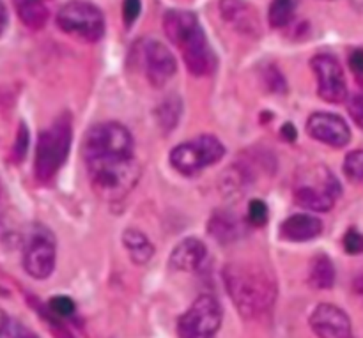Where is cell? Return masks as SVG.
I'll list each match as a JSON object with an SVG mask.
<instances>
[{"label":"cell","mask_w":363,"mask_h":338,"mask_svg":"<svg viewBox=\"0 0 363 338\" xmlns=\"http://www.w3.org/2000/svg\"><path fill=\"white\" fill-rule=\"evenodd\" d=\"M307 131L314 140L330 147H346L351 140V131L346 120L335 113L315 112L308 117Z\"/></svg>","instance_id":"12"},{"label":"cell","mask_w":363,"mask_h":338,"mask_svg":"<svg viewBox=\"0 0 363 338\" xmlns=\"http://www.w3.org/2000/svg\"><path fill=\"white\" fill-rule=\"evenodd\" d=\"M163 30L169 41L183 52L184 64L195 77H206L215 71L216 60L208 45L199 18L190 11L170 9L163 16Z\"/></svg>","instance_id":"2"},{"label":"cell","mask_w":363,"mask_h":338,"mask_svg":"<svg viewBox=\"0 0 363 338\" xmlns=\"http://www.w3.org/2000/svg\"><path fill=\"white\" fill-rule=\"evenodd\" d=\"M220 14L234 30L241 34L255 35L259 32L257 14L245 0H220Z\"/></svg>","instance_id":"15"},{"label":"cell","mask_w":363,"mask_h":338,"mask_svg":"<svg viewBox=\"0 0 363 338\" xmlns=\"http://www.w3.org/2000/svg\"><path fill=\"white\" fill-rule=\"evenodd\" d=\"M264 81H266V87L272 89L273 92L282 94V92L287 91L286 80H284L282 73H280L277 67H268V69L264 71Z\"/></svg>","instance_id":"28"},{"label":"cell","mask_w":363,"mask_h":338,"mask_svg":"<svg viewBox=\"0 0 363 338\" xmlns=\"http://www.w3.org/2000/svg\"><path fill=\"white\" fill-rule=\"evenodd\" d=\"M339 181L326 167H315L314 170H307L305 177H298L294 186V202L300 208L315 213H326L335 205V201L340 197Z\"/></svg>","instance_id":"5"},{"label":"cell","mask_w":363,"mask_h":338,"mask_svg":"<svg viewBox=\"0 0 363 338\" xmlns=\"http://www.w3.org/2000/svg\"><path fill=\"white\" fill-rule=\"evenodd\" d=\"M133 154V137L119 123H101L89 128L84 138V158H112Z\"/></svg>","instance_id":"8"},{"label":"cell","mask_w":363,"mask_h":338,"mask_svg":"<svg viewBox=\"0 0 363 338\" xmlns=\"http://www.w3.org/2000/svg\"><path fill=\"white\" fill-rule=\"evenodd\" d=\"M6 319H7V315H6V314H4V312H2V310H0V326H2V325H4V322H6Z\"/></svg>","instance_id":"36"},{"label":"cell","mask_w":363,"mask_h":338,"mask_svg":"<svg viewBox=\"0 0 363 338\" xmlns=\"http://www.w3.org/2000/svg\"><path fill=\"white\" fill-rule=\"evenodd\" d=\"M71 138H73V130H71L69 113H62L48 130L39 135L34 174L41 183L52 181L55 174L62 169L71 147Z\"/></svg>","instance_id":"4"},{"label":"cell","mask_w":363,"mask_h":338,"mask_svg":"<svg viewBox=\"0 0 363 338\" xmlns=\"http://www.w3.org/2000/svg\"><path fill=\"white\" fill-rule=\"evenodd\" d=\"M57 25L66 34L87 43L99 41L105 34L103 13L94 4L84 0H73L60 7L57 13Z\"/></svg>","instance_id":"7"},{"label":"cell","mask_w":363,"mask_h":338,"mask_svg":"<svg viewBox=\"0 0 363 338\" xmlns=\"http://www.w3.org/2000/svg\"><path fill=\"white\" fill-rule=\"evenodd\" d=\"M23 268L32 278L45 280L55 269V244L48 236L34 234L23 252Z\"/></svg>","instance_id":"13"},{"label":"cell","mask_w":363,"mask_h":338,"mask_svg":"<svg viewBox=\"0 0 363 338\" xmlns=\"http://www.w3.org/2000/svg\"><path fill=\"white\" fill-rule=\"evenodd\" d=\"M50 307V312L55 315H60V317H67V315H71L74 312V301L71 300V298L67 296H55L50 300L48 303Z\"/></svg>","instance_id":"27"},{"label":"cell","mask_w":363,"mask_h":338,"mask_svg":"<svg viewBox=\"0 0 363 338\" xmlns=\"http://www.w3.org/2000/svg\"><path fill=\"white\" fill-rule=\"evenodd\" d=\"M282 133H284V137H286L289 142H293L294 138H296V130L293 128V124H286V126H284V130H282Z\"/></svg>","instance_id":"35"},{"label":"cell","mask_w":363,"mask_h":338,"mask_svg":"<svg viewBox=\"0 0 363 338\" xmlns=\"http://www.w3.org/2000/svg\"><path fill=\"white\" fill-rule=\"evenodd\" d=\"M85 163L92 190L105 201L126 197L140 179V165L133 154L89 159Z\"/></svg>","instance_id":"3"},{"label":"cell","mask_w":363,"mask_h":338,"mask_svg":"<svg viewBox=\"0 0 363 338\" xmlns=\"http://www.w3.org/2000/svg\"><path fill=\"white\" fill-rule=\"evenodd\" d=\"M208 257L206 244L197 237H186L181 241L170 255V268L177 271H195Z\"/></svg>","instance_id":"16"},{"label":"cell","mask_w":363,"mask_h":338,"mask_svg":"<svg viewBox=\"0 0 363 338\" xmlns=\"http://www.w3.org/2000/svg\"><path fill=\"white\" fill-rule=\"evenodd\" d=\"M350 67L353 71L354 78L362 84L363 80V50L357 48L353 50V53L350 55Z\"/></svg>","instance_id":"31"},{"label":"cell","mask_w":363,"mask_h":338,"mask_svg":"<svg viewBox=\"0 0 363 338\" xmlns=\"http://www.w3.org/2000/svg\"><path fill=\"white\" fill-rule=\"evenodd\" d=\"M14 7L25 27L39 30L48 20V9L43 0H14Z\"/></svg>","instance_id":"21"},{"label":"cell","mask_w":363,"mask_h":338,"mask_svg":"<svg viewBox=\"0 0 363 338\" xmlns=\"http://www.w3.org/2000/svg\"><path fill=\"white\" fill-rule=\"evenodd\" d=\"M350 113L358 128H363V99L360 94H354L350 99Z\"/></svg>","instance_id":"32"},{"label":"cell","mask_w":363,"mask_h":338,"mask_svg":"<svg viewBox=\"0 0 363 338\" xmlns=\"http://www.w3.org/2000/svg\"><path fill=\"white\" fill-rule=\"evenodd\" d=\"M323 232V222L312 215H293L280 227V236L293 243L312 241Z\"/></svg>","instance_id":"17"},{"label":"cell","mask_w":363,"mask_h":338,"mask_svg":"<svg viewBox=\"0 0 363 338\" xmlns=\"http://www.w3.org/2000/svg\"><path fill=\"white\" fill-rule=\"evenodd\" d=\"M123 243L135 264H147L155 255V247H152L151 241L147 240L144 232L137 229L124 230Z\"/></svg>","instance_id":"19"},{"label":"cell","mask_w":363,"mask_h":338,"mask_svg":"<svg viewBox=\"0 0 363 338\" xmlns=\"http://www.w3.org/2000/svg\"><path fill=\"white\" fill-rule=\"evenodd\" d=\"M142 67L152 87H163L176 74L177 64L163 43L151 39L142 45Z\"/></svg>","instance_id":"11"},{"label":"cell","mask_w":363,"mask_h":338,"mask_svg":"<svg viewBox=\"0 0 363 338\" xmlns=\"http://www.w3.org/2000/svg\"><path fill=\"white\" fill-rule=\"evenodd\" d=\"M28 145V131L25 128V124H20V131H18V140H16V149H14V158L21 159L27 152Z\"/></svg>","instance_id":"33"},{"label":"cell","mask_w":363,"mask_h":338,"mask_svg":"<svg viewBox=\"0 0 363 338\" xmlns=\"http://www.w3.org/2000/svg\"><path fill=\"white\" fill-rule=\"evenodd\" d=\"M140 9H142L140 0H124L123 18H124V21H126L128 27H131V25L137 21L138 14H140Z\"/></svg>","instance_id":"30"},{"label":"cell","mask_w":363,"mask_h":338,"mask_svg":"<svg viewBox=\"0 0 363 338\" xmlns=\"http://www.w3.org/2000/svg\"><path fill=\"white\" fill-rule=\"evenodd\" d=\"M7 21H9V16H7V9H6V4L0 0V35L6 32L7 28Z\"/></svg>","instance_id":"34"},{"label":"cell","mask_w":363,"mask_h":338,"mask_svg":"<svg viewBox=\"0 0 363 338\" xmlns=\"http://www.w3.org/2000/svg\"><path fill=\"white\" fill-rule=\"evenodd\" d=\"M227 293L243 319H257L269 312L277 298V283L262 266L229 264L223 271Z\"/></svg>","instance_id":"1"},{"label":"cell","mask_w":363,"mask_h":338,"mask_svg":"<svg viewBox=\"0 0 363 338\" xmlns=\"http://www.w3.org/2000/svg\"><path fill=\"white\" fill-rule=\"evenodd\" d=\"M311 328L319 338H354L351 319L346 312L330 303L315 307L311 315Z\"/></svg>","instance_id":"14"},{"label":"cell","mask_w":363,"mask_h":338,"mask_svg":"<svg viewBox=\"0 0 363 338\" xmlns=\"http://www.w3.org/2000/svg\"><path fill=\"white\" fill-rule=\"evenodd\" d=\"M208 230L218 243L229 244L240 237L241 234V222L236 215L229 211H216L209 218Z\"/></svg>","instance_id":"18"},{"label":"cell","mask_w":363,"mask_h":338,"mask_svg":"<svg viewBox=\"0 0 363 338\" xmlns=\"http://www.w3.org/2000/svg\"><path fill=\"white\" fill-rule=\"evenodd\" d=\"M0 338H38L28 328L20 325L14 319H6L2 326H0Z\"/></svg>","instance_id":"25"},{"label":"cell","mask_w":363,"mask_h":338,"mask_svg":"<svg viewBox=\"0 0 363 338\" xmlns=\"http://www.w3.org/2000/svg\"><path fill=\"white\" fill-rule=\"evenodd\" d=\"M344 174L354 184H360L363 179V152L353 151L344 159Z\"/></svg>","instance_id":"24"},{"label":"cell","mask_w":363,"mask_h":338,"mask_svg":"<svg viewBox=\"0 0 363 338\" xmlns=\"http://www.w3.org/2000/svg\"><path fill=\"white\" fill-rule=\"evenodd\" d=\"M362 248H363L362 234L358 232L357 229L347 230L346 236H344V250H346L350 255H358L362 254Z\"/></svg>","instance_id":"29"},{"label":"cell","mask_w":363,"mask_h":338,"mask_svg":"<svg viewBox=\"0 0 363 338\" xmlns=\"http://www.w3.org/2000/svg\"><path fill=\"white\" fill-rule=\"evenodd\" d=\"M308 282L315 289H332L335 283V266L326 254H318L311 262Z\"/></svg>","instance_id":"20"},{"label":"cell","mask_w":363,"mask_h":338,"mask_svg":"<svg viewBox=\"0 0 363 338\" xmlns=\"http://www.w3.org/2000/svg\"><path fill=\"white\" fill-rule=\"evenodd\" d=\"M311 67L318 80V96L326 103H342L347 98V85L339 60L328 53L312 57Z\"/></svg>","instance_id":"10"},{"label":"cell","mask_w":363,"mask_h":338,"mask_svg":"<svg viewBox=\"0 0 363 338\" xmlns=\"http://www.w3.org/2000/svg\"><path fill=\"white\" fill-rule=\"evenodd\" d=\"M179 117H181V101H177L176 98H170L169 101L163 103L162 108L158 110V119L163 130H172V128L176 126Z\"/></svg>","instance_id":"23"},{"label":"cell","mask_w":363,"mask_h":338,"mask_svg":"<svg viewBox=\"0 0 363 338\" xmlns=\"http://www.w3.org/2000/svg\"><path fill=\"white\" fill-rule=\"evenodd\" d=\"M248 222L255 227H262L268 222V205L262 201H252L248 204Z\"/></svg>","instance_id":"26"},{"label":"cell","mask_w":363,"mask_h":338,"mask_svg":"<svg viewBox=\"0 0 363 338\" xmlns=\"http://www.w3.org/2000/svg\"><path fill=\"white\" fill-rule=\"evenodd\" d=\"M298 0H273L269 6L268 20L273 28H282L293 21L296 13Z\"/></svg>","instance_id":"22"},{"label":"cell","mask_w":363,"mask_h":338,"mask_svg":"<svg viewBox=\"0 0 363 338\" xmlns=\"http://www.w3.org/2000/svg\"><path fill=\"white\" fill-rule=\"evenodd\" d=\"M223 154L225 147L218 138L213 135H201L174 147L170 152V163L184 176H195L209 165L218 163Z\"/></svg>","instance_id":"6"},{"label":"cell","mask_w":363,"mask_h":338,"mask_svg":"<svg viewBox=\"0 0 363 338\" xmlns=\"http://www.w3.org/2000/svg\"><path fill=\"white\" fill-rule=\"evenodd\" d=\"M222 326V308L211 294H201L177 321L179 338H213Z\"/></svg>","instance_id":"9"}]
</instances>
